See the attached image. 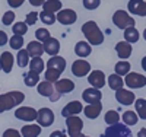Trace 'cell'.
Returning a JSON list of instances; mask_svg holds the SVG:
<instances>
[{"mask_svg":"<svg viewBox=\"0 0 146 137\" xmlns=\"http://www.w3.org/2000/svg\"><path fill=\"white\" fill-rule=\"evenodd\" d=\"M58 51H60V42L57 38L51 36L48 41L44 42V53H47L48 56H51V57L58 56Z\"/></svg>","mask_w":146,"mask_h":137,"instance_id":"44dd1931","label":"cell"},{"mask_svg":"<svg viewBox=\"0 0 146 137\" xmlns=\"http://www.w3.org/2000/svg\"><path fill=\"white\" fill-rule=\"evenodd\" d=\"M25 0H7V5L12 7V9H16V7H21L23 5Z\"/></svg>","mask_w":146,"mask_h":137,"instance_id":"f6af8a7d","label":"cell"},{"mask_svg":"<svg viewBox=\"0 0 146 137\" xmlns=\"http://www.w3.org/2000/svg\"><path fill=\"white\" fill-rule=\"evenodd\" d=\"M60 73L58 70H56V69H47L45 70V74H44V79L47 80V82H50V83H56L57 80H60Z\"/></svg>","mask_w":146,"mask_h":137,"instance_id":"d590c367","label":"cell"},{"mask_svg":"<svg viewBox=\"0 0 146 137\" xmlns=\"http://www.w3.org/2000/svg\"><path fill=\"white\" fill-rule=\"evenodd\" d=\"M12 32H13V35H25L28 32V25L25 22H16L12 25Z\"/></svg>","mask_w":146,"mask_h":137,"instance_id":"8d00e7d4","label":"cell"},{"mask_svg":"<svg viewBox=\"0 0 146 137\" xmlns=\"http://www.w3.org/2000/svg\"><path fill=\"white\" fill-rule=\"evenodd\" d=\"M72 73L75 74L76 77H83V76H86V74L91 73V64L83 58L75 60L72 64Z\"/></svg>","mask_w":146,"mask_h":137,"instance_id":"ba28073f","label":"cell"},{"mask_svg":"<svg viewBox=\"0 0 146 137\" xmlns=\"http://www.w3.org/2000/svg\"><path fill=\"white\" fill-rule=\"evenodd\" d=\"M66 127H67L69 136L73 137V136H76V134H80V133H82L83 121H82V118H79L78 115L69 117V118H66Z\"/></svg>","mask_w":146,"mask_h":137,"instance_id":"9c48e42d","label":"cell"},{"mask_svg":"<svg viewBox=\"0 0 146 137\" xmlns=\"http://www.w3.org/2000/svg\"><path fill=\"white\" fill-rule=\"evenodd\" d=\"M115 99H117V102H120L121 105H131V104H135L136 101V96L135 93H133L131 91H127V89H118L115 91Z\"/></svg>","mask_w":146,"mask_h":137,"instance_id":"4fadbf2b","label":"cell"},{"mask_svg":"<svg viewBox=\"0 0 146 137\" xmlns=\"http://www.w3.org/2000/svg\"><path fill=\"white\" fill-rule=\"evenodd\" d=\"M23 101H25V95L19 91H10L7 93L0 95V113L10 111L12 108L21 105Z\"/></svg>","mask_w":146,"mask_h":137,"instance_id":"7a4b0ae2","label":"cell"},{"mask_svg":"<svg viewBox=\"0 0 146 137\" xmlns=\"http://www.w3.org/2000/svg\"><path fill=\"white\" fill-rule=\"evenodd\" d=\"M104 120H105V122L108 124V126H114V124L120 122V114L114 109H110V111H107Z\"/></svg>","mask_w":146,"mask_h":137,"instance_id":"e575fe53","label":"cell"},{"mask_svg":"<svg viewBox=\"0 0 146 137\" xmlns=\"http://www.w3.org/2000/svg\"><path fill=\"white\" fill-rule=\"evenodd\" d=\"M35 38H36V41H40V42H45V41H48L51 38V35H50V32H48L45 28H38L35 31Z\"/></svg>","mask_w":146,"mask_h":137,"instance_id":"f35d334b","label":"cell"},{"mask_svg":"<svg viewBox=\"0 0 146 137\" xmlns=\"http://www.w3.org/2000/svg\"><path fill=\"white\" fill-rule=\"evenodd\" d=\"M135 108H136V114L139 115V118L146 120V99L139 98L135 101Z\"/></svg>","mask_w":146,"mask_h":137,"instance_id":"1f68e13d","label":"cell"},{"mask_svg":"<svg viewBox=\"0 0 146 137\" xmlns=\"http://www.w3.org/2000/svg\"><path fill=\"white\" fill-rule=\"evenodd\" d=\"M0 71H2V64H0Z\"/></svg>","mask_w":146,"mask_h":137,"instance_id":"db71d44e","label":"cell"},{"mask_svg":"<svg viewBox=\"0 0 146 137\" xmlns=\"http://www.w3.org/2000/svg\"><path fill=\"white\" fill-rule=\"evenodd\" d=\"M54 89L57 91L58 95H66V93H70L75 89V83L70 79H60L54 83Z\"/></svg>","mask_w":146,"mask_h":137,"instance_id":"e0dca14e","label":"cell"},{"mask_svg":"<svg viewBox=\"0 0 146 137\" xmlns=\"http://www.w3.org/2000/svg\"><path fill=\"white\" fill-rule=\"evenodd\" d=\"M15 117L21 121H35L36 117H38V111L34 109L32 107H19L15 111Z\"/></svg>","mask_w":146,"mask_h":137,"instance_id":"8992f818","label":"cell"},{"mask_svg":"<svg viewBox=\"0 0 146 137\" xmlns=\"http://www.w3.org/2000/svg\"><path fill=\"white\" fill-rule=\"evenodd\" d=\"M82 3H83L85 9H88V10H95L96 7L101 5V0H83Z\"/></svg>","mask_w":146,"mask_h":137,"instance_id":"b9f144b4","label":"cell"},{"mask_svg":"<svg viewBox=\"0 0 146 137\" xmlns=\"http://www.w3.org/2000/svg\"><path fill=\"white\" fill-rule=\"evenodd\" d=\"M82 98L85 102L88 104H95V102H101V98L102 93L100 89H95V88H88L82 92Z\"/></svg>","mask_w":146,"mask_h":137,"instance_id":"2e32d148","label":"cell"},{"mask_svg":"<svg viewBox=\"0 0 146 137\" xmlns=\"http://www.w3.org/2000/svg\"><path fill=\"white\" fill-rule=\"evenodd\" d=\"M9 45L13 48V50H22L23 36L22 35H13L12 38H9Z\"/></svg>","mask_w":146,"mask_h":137,"instance_id":"ab89813d","label":"cell"},{"mask_svg":"<svg viewBox=\"0 0 146 137\" xmlns=\"http://www.w3.org/2000/svg\"><path fill=\"white\" fill-rule=\"evenodd\" d=\"M57 18V22H60L62 25H66V26H69V25H73L76 22L78 19V13L73 9H62L58 12V13L56 15Z\"/></svg>","mask_w":146,"mask_h":137,"instance_id":"30bf717a","label":"cell"},{"mask_svg":"<svg viewBox=\"0 0 146 137\" xmlns=\"http://www.w3.org/2000/svg\"><path fill=\"white\" fill-rule=\"evenodd\" d=\"M40 19H41V22H44L45 25H53V23L57 21L56 13H51V12H45V10H42L41 13H40Z\"/></svg>","mask_w":146,"mask_h":137,"instance_id":"74e56055","label":"cell"},{"mask_svg":"<svg viewBox=\"0 0 146 137\" xmlns=\"http://www.w3.org/2000/svg\"><path fill=\"white\" fill-rule=\"evenodd\" d=\"M92 53V45L88 41H79L75 45V54L79 58H86Z\"/></svg>","mask_w":146,"mask_h":137,"instance_id":"d6986e66","label":"cell"},{"mask_svg":"<svg viewBox=\"0 0 146 137\" xmlns=\"http://www.w3.org/2000/svg\"><path fill=\"white\" fill-rule=\"evenodd\" d=\"M29 58L31 57H29L27 50H19V53L16 56V63H18L19 67H27L29 64Z\"/></svg>","mask_w":146,"mask_h":137,"instance_id":"836d02e7","label":"cell"},{"mask_svg":"<svg viewBox=\"0 0 146 137\" xmlns=\"http://www.w3.org/2000/svg\"><path fill=\"white\" fill-rule=\"evenodd\" d=\"M143 38H145V41H146V28H145V31H143Z\"/></svg>","mask_w":146,"mask_h":137,"instance_id":"f5cc1de1","label":"cell"},{"mask_svg":"<svg viewBox=\"0 0 146 137\" xmlns=\"http://www.w3.org/2000/svg\"><path fill=\"white\" fill-rule=\"evenodd\" d=\"M50 137H66V134L63 131H60V130H56V131H53L50 134Z\"/></svg>","mask_w":146,"mask_h":137,"instance_id":"c3c4849f","label":"cell"},{"mask_svg":"<svg viewBox=\"0 0 146 137\" xmlns=\"http://www.w3.org/2000/svg\"><path fill=\"white\" fill-rule=\"evenodd\" d=\"M142 69H143V70L146 71V56H145V57L142 58Z\"/></svg>","mask_w":146,"mask_h":137,"instance_id":"f907efd6","label":"cell"},{"mask_svg":"<svg viewBox=\"0 0 146 137\" xmlns=\"http://www.w3.org/2000/svg\"><path fill=\"white\" fill-rule=\"evenodd\" d=\"M36 92H38L41 96L50 98L51 101H57L58 96H60V95L57 93V91L54 89L53 83L47 82V80H44V82H40V83H38V88H36Z\"/></svg>","mask_w":146,"mask_h":137,"instance_id":"52a82bcc","label":"cell"},{"mask_svg":"<svg viewBox=\"0 0 146 137\" xmlns=\"http://www.w3.org/2000/svg\"><path fill=\"white\" fill-rule=\"evenodd\" d=\"M102 111V104L101 102H95V104H88L86 107L83 108V113H85V117L89 118V120H96L100 117Z\"/></svg>","mask_w":146,"mask_h":137,"instance_id":"ac0fdd59","label":"cell"},{"mask_svg":"<svg viewBox=\"0 0 146 137\" xmlns=\"http://www.w3.org/2000/svg\"><path fill=\"white\" fill-rule=\"evenodd\" d=\"M7 41H9V38H7V35H6V32H3V31H0V47H3L5 44H7Z\"/></svg>","mask_w":146,"mask_h":137,"instance_id":"bcb514c9","label":"cell"},{"mask_svg":"<svg viewBox=\"0 0 146 137\" xmlns=\"http://www.w3.org/2000/svg\"><path fill=\"white\" fill-rule=\"evenodd\" d=\"M102 137H133L131 130L126 124H114V126H108L107 130L104 131Z\"/></svg>","mask_w":146,"mask_h":137,"instance_id":"277c9868","label":"cell"},{"mask_svg":"<svg viewBox=\"0 0 146 137\" xmlns=\"http://www.w3.org/2000/svg\"><path fill=\"white\" fill-rule=\"evenodd\" d=\"M127 9L131 15L146 16V2L143 0H130L127 3Z\"/></svg>","mask_w":146,"mask_h":137,"instance_id":"5bb4252c","label":"cell"},{"mask_svg":"<svg viewBox=\"0 0 146 137\" xmlns=\"http://www.w3.org/2000/svg\"><path fill=\"white\" fill-rule=\"evenodd\" d=\"M2 137H22V134H21V131H18L15 128H7L3 131Z\"/></svg>","mask_w":146,"mask_h":137,"instance_id":"ee69618b","label":"cell"},{"mask_svg":"<svg viewBox=\"0 0 146 137\" xmlns=\"http://www.w3.org/2000/svg\"><path fill=\"white\" fill-rule=\"evenodd\" d=\"M38 18H40V15H38V12H31V13H28L27 15V18H25V23L28 25H34L36 21H38Z\"/></svg>","mask_w":146,"mask_h":137,"instance_id":"7bdbcfd3","label":"cell"},{"mask_svg":"<svg viewBox=\"0 0 146 137\" xmlns=\"http://www.w3.org/2000/svg\"><path fill=\"white\" fill-rule=\"evenodd\" d=\"M47 69H56L60 73H63L66 69V60L62 56H54L47 61Z\"/></svg>","mask_w":146,"mask_h":137,"instance_id":"cb8c5ba5","label":"cell"},{"mask_svg":"<svg viewBox=\"0 0 146 137\" xmlns=\"http://www.w3.org/2000/svg\"><path fill=\"white\" fill-rule=\"evenodd\" d=\"M105 74L102 70H92L89 74H88V82L89 85L92 86V88L95 89H101L104 88V85H105Z\"/></svg>","mask_w":146,"mask_h":137,"instance_id":"8fae6325","label":"cell"},{"mask_svg":"<svg viewBox=\"0 0 146 137\" xmlns=\"http://www.w3.org/2000/svg\"><path fill=\"white\" fill-rule=\"evenodd\" d=\"M124 85H127L130 89H139V88L146 86V77L143 76V74H140V73L131 71V73L126 74Z\"/></svg>","mask_w":146,"mask_h":137,"instance_id":"5b68a950","label":"cell"},{"mask_svg":"<svg viewBox=\"0 0 146 137\" xmlns=\"http://www.w3.org/2000/svg\"><path fill=\"white\" fill-rule=\"evenodd\" d=\"M130 67L131 66H130L129 61L123 60V61H118V63L115 64L114 70H115V74H118V76H126V74L130 73Z\"/></svg>","mask_w":146,"mask_h":137,"instance_id":"d6a6232c","label":"cell"},{"mask_svg":"<svg viewBox=\"0 0 146 137\" xmlns=\"http://www.w3.org/2000/svg\"><path fill=\"white\" fill-rule=\"evenodd\" d=\"M36 121H38V124L41 127H50L54 122V113L50 108H41V109H38Z\"/></svg>","mask_w":146,"mask_h":137,"instance_id":"7c38bea8","label":"cell"},{"mask_svg":"<svg viewBox=\"0 0 146 137\" xmlns=\"http://www.w3.org/2000/svg\"><path fill=\"white\" fill-rule=\"evenodd\" d=\"M29 70H32V71H36V73H42L44 71V69H45V63H44V60L41 58V57H34V58H31L29 60Z\"/></svg>","mask_w":146,"mask_h":137,"instance_id":"f1b7e54d","label":"cell"},{"mask_svg":"<svg viewBox=\"0 0 146 137\" xmlns=\"http://www.w3.org/2000/svg\"><path fill=\"white\" fill-rule=\"evenodd\" d=\"M42 9L45 12H51V13H58L63 9V5L60 0H45V3L42 5Z\"/></svg>","mask_w":146,"mask_h":137,"instance_id":"4316f807","label":"cell"},{"mask_svg":"<svg viewBox=\"0 0 146 137\" xmlns=\"http://www.w3.org/2000/svg\"><path fill=\"white\" fill-rule=\"evenodd\" d=\"M22 137H38L41 134V126L40 124H28L23 126L21 130Z\"/></svg>","mask_w":146,"mask_h":137,"instance_id":"d4e9b609","label":"cell"},{"mask_svg":"<svg viewBox=\"0 0 146 137\" xmlns=\"http://www.w3.org/2000/svg\"><path fill=\"white\" fill-rule=\"evenodd\" d=\"M23 83H25L28 88H34V86H36L40 83V74L36 71H27L25 74H23Z\"/></svg>","mask_w":146,"mask_h":137,"instance_id":"484cf974","label":"cell"},{"mask_svg":"<svg viewBox=\"0 0 146 137\" xmlns=\"http://www.w3.org/2000/svg\"><path fill=\"white\" fill-rule=\"evenodd\" d=\"M82 34L91 45H101L104 42V32L95 21H86L82 25Z\"/></svg>","mask_w":146,"mask_h":137,"instance_id":"6da1fadb","label":"cell"},{"mask_svg":"<svg viewBox=\"0 0 146 137\" xmlns=\"http://www.w3.org/2000/svg\"><path fill=\"white\" fill-rule=\"evenodd\" d=\"M28 2L32 5V6H35V7H38V6H42L44 3H45V0H28Z\"/></svg>","mask_w":146,"mask_h":137,"instance_id":"7dc6e473","label":"cell"},{"mask_svg":"<svg viewBox=\"0 0 146 137\" xmlns=\"http://www.w3.org/2000/svg\"><path fill=\"white\" fill-rule=\"evenodd\" d=\"M124 85V79H121V76H118V74H111V76H108V86L111 88L113 91H118L123 88Z\"/></svg>","mask_w":146,"mask_h":137,"instance_id":"f546056e","label":"cell"},{"mask_svg":"<svg viewBox=\"0 0 146 137\" xmlns=\"http://www.w3.org/2000/svg\"><path fill=\"white\" fill-rule=\"evenodd\" d=\"M73 137H89V136H85V134L80 133V134H76V136H73Z\"/></svg>","mask_w":146,"mask_h":137,"instance_id":"816d5d0a","label":"cell"},{"mask_svg":"<svg viewBox=\"0 0 146 137\" xmlns=\"http://www.w3.org/2000/svg\"><path fill=\"white\" fill-rule=\"evenodd\" d=\"M27 51L29 54V57H41L44 53V44L40 41H31L27 45Z\"/></svg>","mask_w":146,"mask_h":137,"instance_id":"603a6c76","label":"cell"},{"mask_svg":"<svg viewBox=\"0 0 146 137\" xmlns=\"http://www.w3.org/2000/svg\"><path fill=\"white\" fill-rule=\"evenodd\" d=\"M82 111H83L82 102H79V101H72V102H69V104L62 109V115H63L64 118H69V117H73V115L80 114Z\"/></svg>","mask_w":146,"mask_h":137,"instance_id":"9a60e30c","label":"cell"},{"mask_svg":"<svg viewBox=\"0 0 146 137\" xmlns=\"http://www.w3.org/2000/svg\"><path fill=\"white\" fill-rule=\"evenodd\" d=\"M137 137H146V128H140L137 133Z\"/></svg>","mask_w":146,"mask_h":137,"instance_id":"681fc988","label":"cell"},{"mask_svg":"<svg viewBox=\"0 0 146 137\" xmlns=\"http://www.w3.org/2000/svg\"><path fill=\"white\" fill-rule=\"evenodd\" d=\"M115 51H117V54H118L120 58L126 60V58H129L131 56L133 48H131V44H129L126 41H118L115 44Z\"/></svg>","mask_w":146,"mask_h":137,"instance_id":"ffe728a7","label":"cell"},{"mask_svg":"<svg viewBox=\"0 0 146 137\" xmlns=\"http://www.w3.org/2000/svg\"><path fill=\"white\" fill-rule=\"evenodd\" d=\"M13 21H15V12H12V10H7V12H5V15H3V18H2V22H3V25H12L13 23Z\"/></svg>","mask_w":146,"mask_h":137,"instance_id":"60d3db41","label":"cell"},{"mask_svg":"<svg viewBox=\"0 0 146 137\" xmlns=\"http://www.w3.org/2000/svg\"><path fill=\"white\" fill-rule=\"evenodd\" d=\"M13 63L15 58L9 51H5L3 54H0V64H2V70L5 73H10L12 69H13Z\"/></svg>","mask_w":146,"mask_h":137,"instance_id":"7402d4cb","label":"cell"},{"mask_svg":"<svg viewBox=\"0 0 146 137\" xmlns=\"http://www.w3.org/2000/svg\"><path fill=\"white\" fill-rule=\"evenodd\" d=\"M121 118H123V122L126 126H136L139 121V115L136 113H133V111H124Z\"/></svg>","mask_w":146,"mask_h":137,"instance_id":"4dcf8cb0","label":"cell"},{"mask_svg":"<svg viewBox=\"0 0 146 137\" xmlns=\"http://www.w3.org/2000/svg\"><path fill=\"white\" fill-rule=\"evenodd\" d=\"M113 22H114L115 26L120 28V29H127V28H130V26H135V23H136V21L133 19L126 10H121V9L114 12Z\"/></svg>","mask_w":146,"mask_h":137,"instance_id":"3957f363","label":"cell"},{"mask_svg":"<svg viewBox=\"0 0 146 137\" xmlns=\"http://www.w3.org/2000/svg\"><path fill=\"white\" fill-rule=\"evenodd\" d=\"M124 41L129 42V44H133V42H137L139 38H140V34L139 31L135 28V26H130L127 29H124Z\"/></svg>","mask_w":146,"mask_h":137,"instance_id":"83f0119b","label":"cell"}]
</instances>
